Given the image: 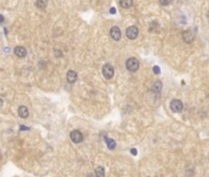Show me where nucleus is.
Returning <instances> with one entry per match:
<instances>
[{"label": "nucleus", "mask_w": 209, "mask_h": 177, "mask_svg": "<svg viewBox=\"0 0 209 177\" xmlns=\"http://www.w3.org/2000/svg\"><path fill=\"white\" fill-rule=\"evenodd\" d=\"M138 35H139V30H138V27H135V26H130V27H128L127 31H125V36H127V38H129V39H135L138 37Z\"/></svg>", "instance_id": "nucleus-2"}, {"label": "nucleus", "mask_w": 209, "mask_h": 177, "mask_svg": "<svg viewBox=\"0 0 209 177\" xmlns=\"http://www.w3.org/2000/svg\"><path fill=\"white\" fill-rule=\"evenodd\" d=\"M125 66H127V69L129 71H137L139 69V62L135 58H129L127 60V63H125Z\"/></svg>", "instance_id": "nucleus-1"}, {"label": "nucleus", "mask_w": 209, "mask_h": 177, "mask_svg": "<svg viewBox=\"0 0 209 177\" xmlns=\"http://www.w3.org/2000/svg\"><path fill=\"white\" fill-rule=\"evenodd\" d=\"M109 35H111V37L114 39V41H119L121 39V30H119V27H117V26H114V27L111 28V32H109Z\"/></svg>", "instance_id": "nucleus-7"}, {"label": "nucleus", "mask_w": 209, "mask_h": 177, "mask_svg": "<svg viewBox=\"0 0 209 177\" xmlns=\"http://www.w3.org/2000/svg\"><path fill=\"white\" fill-rule=\"evenodd\" d=\"M182 38L186 43H192L194 41V33H193L192 30H186L183 33H182Z\"/></svg>", "instance_id": "nucleus-5"}, {"label": "nucleus", "mask_w": 209, "mask_h": 177, "mask_svg": "<svg viewBox=\"0 0 209 177\" xmlns=\"http://www.w3.org/2000/svg\"><path fill=\"white\" fill-rule=\"evenodd\" d=\"M119 5L124 9H128L133 5V0H119Z\"/></svg>", "instance_id": "nucleus-11"}, {"label": "nucleus", "mask_w": 209, "mask_h": 177, "mask_svg": "<svg viewBox=\"0 0 209 177\" xmlns=\"http://www.w3.org/2000/svg\"><path fill=\"white\" fill-rule=\"evenodd\" d=\"M170 108L172 112L175 113H179L183 110V103H182L180 100H172L171 103H170Z\"/></svg>", "instance_id": "nucleus-3"}, {"label": "nucleus", "mask_w": 209, "mask_h": 177, "mask_svg": "<svg viewBox=\"0 0 209 177\" xmlns=\"http://www.w3.org/2000/svg\"><path fill=\"white\" fill-rule=\"evenodd\" d=\"M3 22H4V16L0 15V24H3Z\"/></svg>", "instance_id": "nucleus-20"}, {"label": "nucleus", "mask_w": 209, "mask_h": 177, "mask_svg": "<svg viewBox=\"0 0 209 177\" xmlns=\"http://www.w3.org/2000/svg\"><path fill=\"white\" fill-rule=\"evenodd\" d=\"M102 74H103V76L106 77V79H112L113 75H114V69H113V66H112V65H109V64L103 65V68H102Z\"/></svg>", "instance_id": "nucleus-4"}, {"label": "nucleus", "mask_w": 209, "mask_h": 177, "mask_svg": "<svg viewBox=\"0 0 209 177\" xmlns=\"http://www.w3.org/2000/svg\"><path fill=\"white\" fill-rule=\"evenodd\" d=\"M161 87H163L161 81H156L155 84L153 85V91H154V92H160V91H161Z\"/></svg>", "instance_id": "nucleus-13"}, {"label": "nucleus", "mask_w": 209, "mask_h": 177, "mask_svg": "<svg viewBox=\"0 0 209 177\" xmlns=\"http://www.w3.org/2000/svg\"><path fill=\"white\" fill-rule=\"evenodd\" d=\"M160 5H163V6H167V5H170L172 3V0H159Z\"/></svg>", "instance_id": "nucleus-16"}, {"label": "nucleus", "mask_w": 209, "mask_h": 177, "mask_svg": "<svg viewBox=\"0 0 209 177\" xmlns=\"http://www.w3.org/2000/svg\"><path fill=\"white\" fill-rule=\"evenodd\" d=\"M207 17L209 19V10H208V12H207Z\"/></svg>", "instance_id": "nucleus-23"}, {"label": "nucleus", "mask_w": 209, "mask_h": 177, "mask_svg": "<svg viewBox=\"0 0 209 177\" xmlns=\"http://www.w3.org/2000/svg\"><path fill=\"white\" fill-rule=\"evenodd\" d=\"M153 70H154L155 74H160V68H159V66H154Z\"/></svg>", "instance_id": "nucleus-17"}, {"label": "nucleus", "mask_w": 209, "mask_h": 177, "mask_svg": "<svg viewBox=\"0 0 209 177\" xmlns=\"http://www.w3.org/2000/svg\"><path fill=\"white\" fill-rule=\"evenodd\" d=\"M70 139H71V142H74V143H80L82 142V134L79 132V131H73L70 133Z\"/></svg>", "instance_id": "nucleus-6"}, {"label": "nucleus", "mask_w": 209, "mask_h": 177, "mask_svg": "<svg viewBox=\"0 0 209 177\" xmlns=\"http://www.w3.org/2000/svg\"><path fill=\"white\" fill-rule=\"evenodd\" d=\"M106 143H107V147L109 149H114V148H116V143H114V140L109 139V138H106Z\"/></svg>", "instance_id": "nucleus-14"}, {"label": "nucleus", "mask_w": 209, "mask_h": 177, "mask_svg": "<svg viewBox=\"0 0 209 177\" xmlns=\"http://www.w3.org/2000/svg\"><path fill=\"white\" fill-rule=\"evenodd\" d=\"M1 106H3V100L0 98V107H1Z\"/></svg>", "instance_id": "nucleus-22"}, {"label": "nucleus", "mask_w": 209, "mask_h": 177, "mask_svg": "<svg viewBox=\"0 0 209 177\" xmlns=\"http://www.w3.org/2000/svg\"><path fill=\"white\" fill-rule=\"evenodd\" d=\"M130 153H132L133 155H137V150H135V149H132V150H130Z\"/></svg>", "instance_id": "nucleus-19"}, {"label": "nucleus", "mask_w": 209, "mask_h": 177, "mask_svg": "<svg viewBox=\"0 0 209 177\" xmlns=\"http://www.w3.org/2000/svg\"><path fill=\"white\" fill-rule=\"evenodd\" d=\"M15 54H16L19 58H25L26 57V54H27V50H26V48L25 47H16L15 48Z\"/></svg>", "instance_id": "nucleus-8"}, {"label": "nucleus", "mask_w": 209, "mask_h": 177, "mask_svg": "<svg viewBox=\"0 0 209 177\" xmlns=\"http://www.w3.org/2000/svg\"><path fill=\"white\" fill-rule=\"evenodd\" d=\"M96 176H98V177L105 176V170H103V167H101V166H98V167L96 169Z\"/></svg>", "instance_id": "nucleus-15"}, {"label": "nucleus", "mask_w": 209, "mask_h": 177, "mask_svg": "<svg viewBox=\"0 0 209 177\" xmlns=\"http://www.w3.org/2000/svg\"><path fill=\"white\" fill-rule=\"evenodd\" d=\"M19 116L21 118H27L28 117V108L26 107V106L19 107Z\"/></svg>", "instance_id": "nucleus-10"}, {"label": "nucleus", "mask_w": 209, "mask_h": 177, "mask_svg": "<svg viewBox=\"0 0 209 177\" xmlns=\"http://www.w3.org/2000/svg\"><path fill=\"white\" fill-rule=\"evenodd\" d=\"M66 79L68 81L70 82V84H73V82H75L76 79H78V75H76V73L74 70H69L66 73Z\"/></svg>", "instance_id": "nucleus-9"}, {"label": "nucleus", "mask_w": 209, "mask_h": 177, "mask_svg": "<svg viewBox=\"0 0 209 177\" xmlns=\"http://www.w3.org/2000/svg\"><path fill=\"white\" fill-rule=\"evenodd\" d=\"M20 129H22V131H27L28 127H26V126H21V127H20Z\"/></svg>", "instance_id": "nucleus-18"}, {"label": "nucleus", "mask_w": 209, "mask_h": 177, "mask_svg": "<svg viewBox=\"0 0 209 177\" xmlns=\"http://www.w3.org/2000/svg\"><path fill=\"white\" fill-rule=\"evenodd\" d=\"M47 4H48V0H37V3H36L37 8H39V9H46Z\"/></svg>", "instance_id": "nucleus-12"}, {"label": "nucleus", "mask_w": 209, "mask_h": 177, "mask_svg": "<svg viewBox=\"0 0 209 177\" xmlns=\"http://www.w3.org/2000/svg\"><path fill=\"white\" fill-rule=\"evenodd\" d=\"M111 12H112V14H114V12H116V9L112 8V9H111Z\"/></svg>", "instance_id": "nucleus-21"}]
</instances>
